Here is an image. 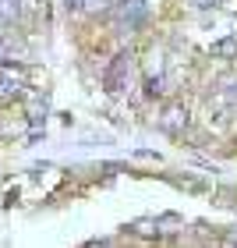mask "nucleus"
I'll list each match as a JSON object with an SVG mask.
<instances>
[{"label": "nucleus", "instance_id": "nucleus-9", "mask_svg": "<svg viewBox=\"0 0 237 248\" xmlns=\"http://www.w3.org/2000/svg\"><path fill=\"white\" fill-rule=\"evenodd\" d=\"M230 248H237V227L230 231Z\"/></svg>", "mask_w": 237, "mask_h": 248}, {"label": "nucleus", "instance_id": "nucleus-7", "mask_svg": "<svg viewBox=\"0 0 237 248\" xmlns=\"http://www.w3.org/2000/svg\"><path fill=\"white\" fill-rule=\"evenodd\" d=\"M191 7H216V4H227V0H188Z\"/></svg>", "mask_w": 237, "mask_h": 248}, {"label": "nucleus", "instance_id": "nucleus-5", "mask_svg": "<svg viewBox=\"0 0 237 248\" xmlns=\"http://www.w3.org/2000/svg\"><path fill=\"white\" fill-rule=\"evenodd\" d=\"M212 53H216V57H234V53H237V36L223 39V43H212Z\"/></svg>", "mask_w": 237, "mask_h": 248}, {"label": "nucleus", "instance_id": "nucleus-6", "mask_svg": "<svg viewBox=\"0 0 237 248\" xmlns=\"http://www.w3.org/2000/svg\"><path fill=\"white\" fill-rule=\"evenodd\" d=\"M220 99H223V103H230V107H237V85H227L220 93Z\"/></svg>", "mask_w": 237, "mask_h": 248}, {"label": "nucleus", "instance_id": "nucleus-2", "mask_svg": "<svg viewBox=\"0 0 237 248\" xmlns=\"http://www.w3.org/2000/svg\"><path fill=\"white\" fill-rule=\"evenodd\" d=\"M117 18L128 21V25H138V21L145 18V4L142 0H124V4L117 7Z\"/></svg>", "mask_w": 237, "mask_h": 248}, {"label": "nucleus", "instance_id": "nucleus-8", "mask_svg": "<svg viewBox=\"0 0 237 248\" xmlns=\"http://www.w3.org/2000/svg\"><path fill=\"white\" fill-rule=\"evenodd\" d=\"M71 7H85V4H99V0H67Z\"/></svg>", "mask_w": 237, "mask_h": 248}, {"label": "nucleus", "instance_id": "nucleus-4", "mask_svg": "<svg viewBox=\"0 0 237 248\" xmlns=\"http://www.w3.org/2000/svg\"><path fill=\"white\" fill-rule=\"evenodd\" d=\"M184 124H188V110H180V107L166 110V117H163V128H166V131H180Z\"/></svg>", "mask_w": 237, "mask_h": 248}, {"label": "nucleus", "instance_id": "nucleus-3", "mask_svg": "<svg viewBox=\"0 0 237 248\" xmlns=\"http://www.w3.org/2000/svg\"><path fill=\"white\" fill-rule=\"evenodd\" d=\"M0 93H4V96H18V93H21V78L11 71V67L0 71Z\"/></svg>", "mask_w": 237, "mask_h": 248}, {"label": "nucleus", "instance_id": "nucleus-1", "mask_svg": "<svg viewBox=\"0 0 237 248\" xmlns=\"http://www.w3.org/2000/svg\"><path fill=\"white\" fill-rule=\"evenodd\" d=\"M131 57L128 53H120V57L114 61V67H110V75H106V89L110 93H124V82H128V75H131Z\"/></svg>", "mask_w": 237, "mask_h": 248}]
</instances>
